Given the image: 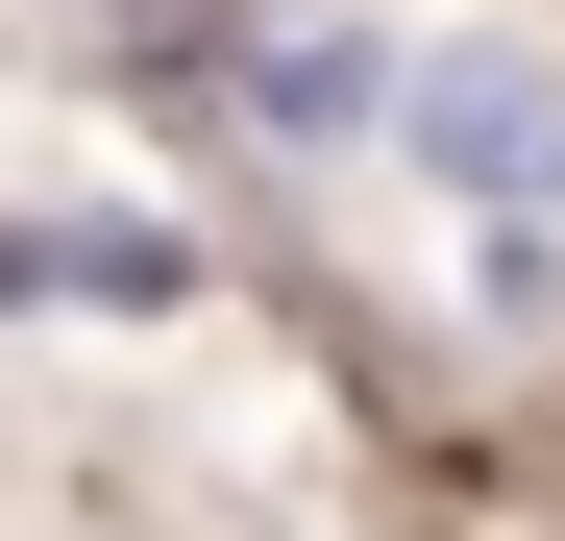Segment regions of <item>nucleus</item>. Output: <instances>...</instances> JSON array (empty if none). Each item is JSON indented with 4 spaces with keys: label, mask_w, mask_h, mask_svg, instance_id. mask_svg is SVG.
<instances>
[{
    "label": "nucleus",
    "mask_w": 565,
    "mask_h": 541,
    "mask_svg": "<svg viewBox=\"0 0 565 541\" xmlns=\"http://www.w3.org/2000/svg\"><path fill=\"white\" fill-rule=\"evenodd\" d=\"M394 148H418V172H467V198H516V222H541V198H565V74H541L516 25H467V50H418V99H394Z\"/></svg>",
    "instance_id": "1"
}]
</instances>
